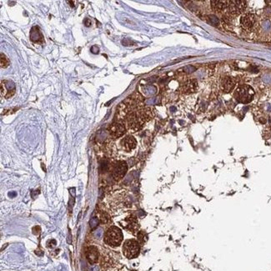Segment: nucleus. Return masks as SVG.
Returning <instances> with one entry per match:
<instances>
[{"label": "nucleus", "instance_id": "f257e3e1", "mask_svg": "<svg viewBox=\"0 0 271 271\" xmlns=\"http://www.w3.org/2000/svg\"><path fill=\"white\" fill-rule=\"evenodd\" d=\"M154 117L153 108L150 107H143L136 108L129 112L125 117V124L128 129L138 131L141 129L145 124Z\"/></svg>", "mask_w": 271, "mask_h": 271}, {"label": "nucleus", "instance_id": "f03ea898", "mask_svg": "<svg viewBox=\"0 0 271 271\" xmlns=\"http://www.w3.org/2000/svg\"><path fill=\"white\" fill-rule=\"evenodd\" d=\"M123 240V234L120 229L116 226H111L108 228L104 235L105 243L110 246L116 247L121 244Z\"/></svg>", "mask_w": 271, "mask_h": 271}, {"label": "nucleus", "instance_id": "7ed1b4c3", "mask_svg": "<svg viewBox=\"0 0 271 271\" xmlns=\"http://www.w3.org/2000/svg\"><path fill=\"white\" fill-rule=\"evenodd\" d=\"M254 92L249 85H241L235 92V98L239 103L248 104L253 100Z\"/></svg>", "mask_w": 271, "mask_h": 271}, {"label": "nucleus", "instance_id": "20e7f679", "mask_svg": "<svg viewBox=\"0 0 271 271\" xmlns=\"http://www.w3.org/2000/svg\"><path fill=\"white\" fill-rule=\"evenodd\" d=\"M140 251V246L138 241L134 239H128L123 246V252L128 259H134L137 257Z\"/></svg>", "mask_w": 271, "mask_h": 271}, {"label": "nucleus", "instance_id": "39448f33", "mask_svg": "<svg viewBox=\"0 0 271 271\" xmlns=\"http://www.w3.org/2000/svg\"><path fill=\"white\" fill-rule=\"evenodd\" d=\"M108 132L110 137L118 139L124 135L126 132V125L123 121L117 120L112 123L108 128Z\"/></svg>", "mask_w": 271, "mask_h": 271}, {"label": "nucleus", "instance_id": "423d86ee", "mask_svg": "<svg viewBox=\"0 0 271 271\" xmlns=\"http://www.w3.org/2000/svg\"><path fill=\"white\" fill-rule=\"evenodd\" d=\"M16 86L11 80H2L1 82V96L5 99H10L15 94Z\"/></svg>", "mask_w": 271, "mask_h": 271}, {"label": "nucleus", "instance_id": "0eeeda50", "mask_svg": "<svg viewBox=\"0 0 271 271\" xmlns=\"http://www.w3.org/2000/svg\"><path fill=\"white\" fill-rule=\"evenodd\" d=\"M128 170V165L124 161H118L112 168V177L115 180H120L124 177Z\"/></svg>", "mask_w": 271, "mask_h": 271}, {"label": "nucleus", "instance_id": "6e6552de", "mask_svg": "<svg viewBox=\"0 0 271 271\" xmlns=\"http://www.w3.org/2000/svg\"><path fill=\"white\" fill-rule=\"evenodd\" d=\"M246 7L245 1H229L227 12L231 15H238L241 13Z\"/></svg>", "mask_w": 271, "mask_h": 271}, {"label": "nucleus", "instance_id": "1a4fd4ad", "mask_svg": "<svg viewBox=\"0 0 271 271\" xmlns=\"http://www.w3.org/2000/svg\"><path fill=\"white\" fill-rule=\"evenodd\" d=\"M198 88V83L195 79H186L180 87V92L184 94H190L194 93Z\"/></svg>", "mask_w": 271, "mask_h": 271}, {"label": "nucleus", "instance_id": "9d476101", "mask_svg": "<svg viewBox=\"0 0 271 271\" xmlns=\"http://www.w3.org/2000/svg\"><path fill=\"white\" fill-rule=\"evenodd\" d=\"M235 86V81L230 77L225 76L220 79L219 88L224 93H229L234 89Z\"/></svg>", "mask_w": 271, "mask_h": 271}, {"label": "nucleus", "instance_id": "9b49d317", "mask_svg": "<svg viewBox=\"0 0 271 271\" xmlns=\"http://www.w3.org/2000/svg\"><path fill=\"white\" fill-rule=\"evenodd\" d=\"M30 40L34 44H43L44 43V38L43 36V34L38 26H34V27L32 28V29L30 31Z\"/></svg>", "mask_w": 271, "mask_h": 271}, {"label": "nucleus", "instance_id": "f8f14e48", "mask_svg": "<svg viewBox=\"0 0 271 271\" xmlns=\"http://www.w3.org/2000/svg\"><path fill=\"white\" fill-rule=\"evenodd\" d=\"M136 145H137V142H136V139L131 135L126 136L125 138H124L121 141V146L122 148L127 151V152H129L131 150H133L134 149H135Z\"/></svg>", "mask_w": 271, "mask_h": 271}, {"label": "nucleus", "instance_id": "ddd939ff", "mask_svg": "<svg viewBox=\"0 0 271 271\" xmlns=\"http://www.w3.org/2000/svg\"><path fill=\"white\" fill-rule=\"evenodd\" d=\"M255 23V16L251 13L244 15L240 19V24L244 29H249L253 27Z\"/></svg>", "mask_w": 271, "mask_h": 271}, {"label": "nucleus", "instance_id": "4468645a", "mask_svg": "<svg viewBox=\"0 0 271 271\" xmlns=\"http://www.w3.org/2000/svg\"><path fill=\"white\" fill-rule=\"evenodd\" d=\"M86 257L87 260H89V262L90 264H95L98 261L99 259V252H98V249L94 246H90L88 248L87 251H86Z\"/></svg>", "mask_w": 271, "mask_h": 271}, {"label": "nucleus", "instance_id": "2eb2a0df", "mask_svg": "<svg viewBox=\"0 0 271 271\" xmlns=\"http://www.w3.org/2000/svg\"><path fill=\"white\" fill-rule=\"evenodd\" d=\"M229 1H211L212 9L216 12H222L228 8Z\"/></svg>", "mask_w": 271, "mask_h": 271}, {"label": "nucleus", "instance_id": "dca6fc26", "mask_svg": "<svg viewBox=\"0 0 271 271\" xmlns=\"http://www.w3.org/2000/svg\"><path fill=\"white\" fill-rule=\"evenodd\" d=\"M9 58L3 54H1V68L6 69L9 66Z\"/></svg>", "mask_w": 271, "mask_h": 271}, {"label": "nucleus", "instance_id": "f3484780", "mask_svg": "<svg viewBox=\"0 0 271 271\" xmlns=\"http://www.w3.org/2000/svg\"><path fill=\"white\" fill-rule=\"evenodd\" d=\"M100 219L102 221V223L104 224H108V222H110V217L108 215L107 213L105 212H103L100 215Z\"/></svg>", "mask_w": 271, "mask_h": 271}, {"label": "nucleus", "instance_id": "a211bd4d", "mask_svg": "<svg viewBox=\"0 0 271 271\" xmlns=\"http://www.w3.org/2000/svg\"><path fill=\"white\" fill-rule=\"evenodd\" d=\"M138 239H139V241L140 242V243H144L145 241V235H144V233H142V232H140L139 235H138Z\"/></svg>", "mask_w": 271, "mask_h": 271}, {"label": "nucleus", "instance_id": "6ab92c4d", "mask_svg": "<svg viewBox=\"0 0 271 271\" xmlns=\"http://www.w3.org/2000/svg\"><path fill=\"white\" fill-rule=\"evenodd\" d=\"M90 225L92 226V228H93H93H95L96 226L98 225V219H95V218L92 219L90 221Z\"/></svg>", "mask_w": 271, "mask_h": 271}, {"label": "nucleus", "instance_id": "aec40b11", "mask_svg": "<svg viewBox=\"0 0 271 271\" xmlns=\"http://www.w3.org/2000/svg\"><path fill=\"white\" fill-rule=\"evenodd\" d=\"M83 24H84V25L86 26V27H90L91 26V20L89 18H85L84 20H83Z\"/></svg>", "mask_w": 271, "mask_h": 271}, {"label": "nucleus", "instance_id": "412c9836", "mask_svg": "<svg viewBox=\"0 0 271 271\" xmlns=\"http://www.w3.org/2000/svg\"><path fill=\"white\" fill-rule=\"evenodd\" d=\"M102 235H103V230H102L101 229H99L97 230V232L95 233V236L100 239V238H101Z\"/></svg>", "mask_w": 271, "mask_h": 271}, {"label": "nucleus", "instance_id": "4be33fe9", "mask_svg": "<svg viewBox=\"0 0 271 271\" xmlns=\"http://www.w3.org/2000/svg\"><path fill=\"white\" fill-rule=\"evenodd\" d=\"M99 270V268L97 266H93L90 269V271H98Z\"/></svg>", "mask_w": 271, "mask_h": 271}]
</instances>
